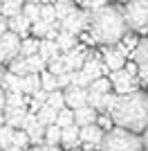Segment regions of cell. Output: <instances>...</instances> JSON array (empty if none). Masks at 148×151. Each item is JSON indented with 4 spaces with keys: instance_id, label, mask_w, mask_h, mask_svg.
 Listing matches in <instances>:
<instances>
[{
    "instance_id": "obj_1",
    "label": "cell",
    "mask_w": 148,
    "mask_h": 151,
    "mask_svg": "<svg viewBox=\"0 0 148 151\" xmlns=\"http://www.w3.org/2000/svg\"><path fill=\"white\" fill-rule=\"evenodd\" d=\"M110 117L115 122V126L142 135L148 129V95L144 90H135L130 95H119Z\"/></svg>"
},
{
    "instance_id": "obj_2",
    "label": "cell",
    "mask_w": 148,
    "mask_h": 151,
    "mask_svg": "<svg viewBox=\"0 0 148 151\" xmlns=\"http://www.w3.org/2000/svg\"><path fill=\"white\" fill-rule=\"evenodd\" d=\"M126 20H123V12L119 7H101L97 12H90V25L88 32L92 34L94 43H101L103 47L121 43V38L126 36Z\"/></svg>"
},
{
    "instance_id": "obj_3",
    "label": "cell",
    "mask_w": 148,
    "mask_h": 151,
    "mask_svg": "<svg viewBox=\"0 0 148 151\" xmlns=\"http://www.w3.org/2000/svg\"><path fill=\"white\" fill-rule=\"evenodd\" d=\"M99 151H144V138L115 126L112 131H108L103 135Z\"/></svg>"
},
{
    "instance_id": "obj_4",
    "label": "cell",
    "mask_w": 148,
    "mask_h": 151,
    "mask_svg": "<svg viewBox=\"0 0 148 151\" xmlns=\"http://www.w3.org/2000/svg\"><path fill=\"white\" fill-rule=\"evenodd\" d=\"M123 12V20L128 29L132 32H146L148 29V5L144 0H128Z\"/></svg>"
},
{
    "instance_id": "obj_5",
    "label": "cell",
    "mask_w": 148,
    "mask_h": 151,
    "mask_svg": "<svg viewBox=\"0 0 148 151\" xmlns=\"http://www.w3.org/2000/svg\"><path fill=\"white\" fill-rule=\"evenodd\" d=\"M88 25H90V14H88L85 9H76V7L61 20V29L70 32L74 36H81V34L88 29Z\"/></svg>"
},
{
    "instance_id": "obj_6",
    "label": "cell",
    "mask_w": 148,
    "mask_h": 151,
    "mask_svg": "<svg viewBox=\"0 0 148 151\" xmlns=\"http://www.w3.org/2000/svg\"><path fill=\"white\" fill-rule=\"evenodd\" d=\"M110 83H112V90L117 95H130V93H135V90H139L137 88V79L139 77H132L128 72V70L123 68V70H117V72H110Z\"/></svg>"
},
{
    "instance_id": "obj_7",
    "label": "cell",
    "mask_w": 148,
    "mask_h": 151,
    "mask_svg": "<svg viewBox=\"0 0 148 151\" xmlns=\"http://www.w3.org/2000/svg\"><path fill=\"white\" fill-rule=\"evenodd\" d=\"M20 41L23 38L18 34H14V32H7V34L0 36V65L20 54Z\"/></svg>"
},
{
    "instance_id": "obj_8",
    "label": "cell",
    "mask_w": 148,
    "mask_h": 151,
    "mask_svg": "<svg viewBox=\"0 0 148 151\" xmlns=\"http://www.w3.org/2000/svg\"><path fill=\"white\" fill-rule=\"evenodd\" d=\"M126 52L119 47V45H110V47H103L101 52V61L105 63V68L110 72H117V70H123L126 68Z\"/></svg>"
},
{
    "instance_id": "obj_9",
    "label": "cell",
    "mask_w": 148,
    "mask_h": 151,
    "mask_svg": "<svg viewBox=\"0 0 148 151\" xmlns=\"http://www.w3.org/2000/svg\"><path fill=\"white\" fill-rule=\"evenodd\" d=\"M88 54H90V52H85V47H83V45H76L74 50H70V52H65V54H63L61 61L65 63L68 72H76V70H81V68H83V63L88 61Z\"/></svg>"
},
{
    "instance_id": "obj_10",
    "label": "cell",
    "mask_w": 148,
    "mask_h": 151,
    "mask_svg": "<svg viewBox=\"0 0 148 151\" xmlns=\"http://www.w3.org/2000/svg\"><path fill=\"white\" fill-rule=\"evenodd\" d=\"M132 59H135L137 70H139V79L148 86V36L139 41L137 50L132 52Z\"/></svg>"
},
{
    "instance_id": "obj_11",
    "label": "cell",
    "mask_w": 148,
    "mask_h": 151,
    "mask_svg": "<svg viewBox=\"0 0 148 151\" xmlns=\"http://www.w3.org/2000/svg\"><path fill=\"white\" fill-rule=\"evenodd\" d=\"M63 95H65V106L72 108V111H79V108L88 106V88L70 86V88L63 90Z\"/></svg>"
},
{
    "instance_id": "obj_12",
    "label": "cell",
    "mask_w": 148,
    "mask_h": 151,
    "mask_svg": "<svg viewBox=\"0 0 148 151\" xmlns=\"http://www.w3.org/2000/svg\"><path fill=\"white\" fill-rule=\"evenodd\" d=\"M103 135H105V131L97 124H90V126H83V129H81V142H83V145H92V147H97V149H99V145H101Z\"/></svg>"
},
{
    "instance_id": "obj_13",
    "label": "cell",
    "mask_w": 148,
    "mask_h": 151,
    "mask_svg": "<svg viewBox=\"0 0 148 151\" xmlns=\"http://www.w3.org/2000/svg\"><path fill=\"white\" fill-rule=\"evenodd\" d=\"M38 57L43 59L45 63H52V61H58L63 57L61 50H58V45L56 41H47V38H41V47H38Z\"/></svg>"
},
{
    "instance_id": "obj_14",
    "label": "cell",
    "mask_w": 148,
    "mask_h": 151,
    "mask_svg": "<svg viewBox=\"0 0 148 151\" xmlns=\"http://www.w3.org/2000/svg\"><path fill=\"white\" fill-rule=\"evenodd\" d=\"M5 113V124L11 126L14 131L16 129H23V122H25V115H27V108H2Z\"/></svg>"
},
{
    "instance_id": "obj_15",
    "label": "cell",
    "mask_w": 148,
    "mask_h": 151,
    "mask_svg": "<svg viewBox=\"0 0 148 151\" xmlns=\"http://www.w3.org/2000/svg\"><path fill=\"white\" fill-rule=\"evenodd\" d=\"M61 145L65 147V149H76V147L81 145V129L76 124H72V126H68V129H63V133H61Z\"/></svg>"
},
{
    "instance_id": "obj_16",
    "label": "cell",
    "mask_w": 148,
    "mask_h": 151,
    "mask_svg": "<svg viewBox=\"0 0 148 151\" xmlns=\"http://www.w3.org/2000/svg\"><path fill=\"white\" fill-rule=\"evenodd\" d=\"M9 20V32H14V34H18L20 38H27V34L31 32V23L23 16V12L16 14L14 18H7Z\"/></svg>"
},
{
    "instance_id": "obj_17",
    "label": "cell",
    "mask_w": 148,
    "mask_h": 151,
    "mask_svg": "<svg viewBox=\"0 0 148 151\" xmlns=\"http://www.w3.org/2000/svg\"><path fill=\"white\" fill-rule=\"evenodd\" d=\"M97 117H99V113L90 106H83V108H79V111H74V124L79 126V129L97 124Z\"/></svg>"
},
{
    "instance_id": "obj_18",
    "label": "cell",
    "mask_w": 148,
    "mask_h": 151,
    "mask_svg": "<svg viewBox=\"0 0 148 151\" xmlns=\"http://www.w3.org/2000/svg\"><path fill=\"white\" fill-rule=\"evenodd\" d=\"M45 129H47V126H43L38 120H34L27 129H25L27 138H29V142H34V147L36 145H45Z\"/></svg>"
},
{
    "instance_id": "obj_19",
    "label": "cell",
    "mask_w": 148,
    "mask_h": 151,
    "mask_svg": "<svg viewBox=\"0 0 148 151\" xmlns=\"http://www.w3.org/2000/svg\"><path fill=\"white\" fill-rule=\"evenodd\" d=\"M56 45H58V50L65 54V52L74 50L76 45H79V36H74V34H70V32H58V36H56Z\"/></svg>"
},
{
    "instance_id": "obj_20",
    "label": "cell",
    "mask_w": 148,
    "mask_h": 151,
    "mask_svg": "<svg viewBox=\"0 0 148 151\" xmlns=\"http://www.w3.org/2000/svg\"><path fill=\"white\" fill-rule=\"evenodd\" d=\"M2 88L7 93H23V77H18V75H14V72L7 70L5 79H2Z\"/></svg>"
},
{
    "instance_id": "obj_21",
    "label": "cell",
    "mask_w": 148,
    "mask_h": 151,
    "mask_svg": "<svg viewBox=\"0 0 148 151\" xmlns=\"http://www.w3.org/2000/svg\"><path fill=\"white\" fill-rule=\"evenodd\" d=\"M38 47H41V38L36 36H27L20 41V57H34L38 54Z\"/></svg>"
},
{
    "instance_id": "obj_22",
    "label": "cell",
    "mask_w": 148,
    "mask_h": 151,
    "mask_svg": "<svg viewBox=\"0 0 148 151\" xmlns=\"http://www.w3.org/2000/svg\"><path fill=\"white\" fill-rule=\"evenodd\" d=\"M56 117H58V111H54V108L47 106V104H43V106H41V111L36 113V120L41 122L43 126L56 124Z\"/></svg>"
},
{
    "instance_id": "obj_23",
    "label": "cell",
    "mask_w": 148,
    "mask_h": 151,
    "mask_svg": "<svg viewBox=\"0 0 148 151\" xmlns=\"http://www.w3.org/2000/svg\"><path fill=\"white\" fill-rule=\"evenodd\" d=\"M41 90V75H27L23 77V95H34Z\"/></svg>"
},
{
    "instance_id": "obj_24",
    "label": "cell",
    "mask_w": 148,
    "mask_h": 151,
    "mask_svg": "<svg viewBox=\"0 0 148 151\" xmlns=\"http://www.w3.org/2000/svg\"><path fill=\"white\" fill-rule=\"evenodd\" d=\"M41 88H43L45 93L61 90V88H58V77H54L49 70H43V72H41Z\"/></svg>"
},
{
    "instance_id": "obj_25",
    "label": "cell",
    "mask_w": 148,
    "mask_h": 151,
    "mask_svg": "<svg viewBox=\"0 0 148 151\" xmlns=\"http://www.w3.org/2000/svg\"><path fill=\"white\" fill-rule=\"evenodd\" d=\"M9 72H14V75H18V77H27L29 75V68H27V59L25 57H16L9 61Z\"/></svg>"
},
{
    "instance_id": "obj_26",
    "label": "cell",
    "mask_w": 148,
    "mask_h": 151,
    "mask_svg": "<svg viewBox=\"0 0 148 151\" xmlns=\"http://www.w3.org/2000/svg\"><path fill=\"white\" fill-rule=\"evenodd\" d=\"M88 90H90V93H99V95H108V93H112V83H110L108 77H101V79H94V81L88 86Z\"/></svg>"
},
{
    "instance_id": "obj_27",
    "label": "cell",
    "mask_w": 148,
    "mask_h": 151,
    "mask_svg": "<svg viewBox=\"0 0 148 151\" xmlns=\"http://www.w3.org/2000/svg\"><path fill=\"white\" fill-rule=\"evenodd\" d=\"M61 133H63V129H61V126L49 124L47 129H45V145L58 147V145H61Z\"/></svg>"
},
{
    "instance_id": "obj_28",
    "label": "cell",
    "mask_w": 148,
    "mask_h": 151,
    "mask_svg": "<svg viewBox=\"0 0 148 151\" xmlns=\"http://www.w3.org/2000/svg\"><path fill=\"white\" fill-rule=\"evenodd\" d=\"M23 16L29 20L31 25L41 20V5H31V2H25L23 5Z\"/></svg>"
},
{
    "instance_id": "obj_29",
    "label": "cell",
    "mask_w": 148,
    "mask_h": 151,
    "mask_svg": "<svg viewBox=\"0 0 148 151\" xmlns=\"http://www.w3.org/2000/svg\"><path fill=\"white\" fill-rule=\"evenodd\" d=\"M74 124V111L72 108H63V111H58V117H56V126H61V129H68V126Z\"/></svg>"
},
{
    "instance_id": "obj_30",
    "label": "cell",
    "mask_w": 148,
    "mask_h": 151,
    "mask_svg": "<svg viewBox=\"0 0 148 151\" xmlns=\"http://www.w3.org/2000/svg\"><path fill=\"white\" fill-rule=\"evenodd\" d=\"M47 106H52L54 111H63V108H65V95H63V90H54V93H49Z\"/></svg>"
},
{
    "instance_id": "obj_31",
    "label": "cell",
    "mask_w": 148,
    "mask_h": 151,
    "mask_svg": "<svg viewBox=\"0 0 148 151\" xmlns=\"http://www.w3.org/2000/svg\"><path fill=\"white\" fill-rule=\"evenodd\" d=\"M27 59V68H29V75H41L45 70V65L47 63L43 61V59L38 57V54H34V57H25Z\"/></svg>"
},
{
    "instance_id": "obj_32",
    "label": "cell",
    "mask_w": 148,
    "mask_h": 151,
    "mask_svg": "<svg viewBox=\"0 0 148 151\" xmlns=\"http://www.w3.org/2000/svg\"><path fill=\"white\" fill-rule=\"evenodd\" d=\"M54 9H56V18H58V23H61V20L74 9V5H72V0H56Z\"/></svg>"
},
{
    "instance_id": "obj_33",
    "label": "cell",
    "mask_w": 148,
    "mask_h": 151,
    "mask_svg": "<svg viewBox=\"0 0 148 151\" xmlns=\"http://www.w3.org/2000/svg\"><path fill=\"white\" fill-rule=\"evenodd\" d=\"M11 145H14V147H18L20 151H27V149H29V138H27V133H25L23 129H16V131H14Z\"/></svg>"
},
{
    "instance_id": "obj_34",
    "label": "cell",
    "mask_w": 148,
    "mask_h": 151,
    "mask_svg": "<svg viewBox=\"0 0 148 151\" xmlns=\"http://www.w3.org/2000/svg\"><path fill=\"white\" fill-rule=\"evenodd\" d=\"M41 20H45V23H49V25L58 23V18H56V9H54V5H49V2L41 5Z\"/></svg>"
},
{
    "instance_id": "obj_35",
    "label": "cell",
    "mask_w": 148,
    "mask_h": 151,
    "mask_svg": "<svg viewBox=\"0 0 148 151\" xmlns=\"http://www.w3.org/2000/svg\"><path fill=\"white\" fill-rule=\"evenodd\" d=\"M11 140H14V129L11 126H0V149L5 151L7 147L11 145Z\"/></svg>"
},
{
    "instance_id": "obj_36",
    "label": "cell",
    "mask_w": 148,
    "mask_h": 151,
    "mask_svg": "<svg viewBox=\"0 0 148 151\" xmlns=\"http://www.w3.org/2000/svg\"><path fill=\"white\" fill-rule=\"evenodd\" d=\"M23 12V5H18V2H14V0H9V2H5L2 5V16L5 18H14L16 14Z\"/></svg>"
},
{
    "instance_id": "obj_37",
    "label": "cell",
    "mask_w": 148,
    "mask_h": 151,
    "mask_svg": "<svg viewBox=\"0 0 148 151\" xmlns=\"http://www.w3.org/2000/svg\"><path fill=\"white\" fill-rule=\"evenodd\" d=\"M108 2L110 0H81V5H83L85 12H97L101 7H108Z\"/></svg>"
},
{
    "instance_id": "obj_38",
    "label": "cell",
    "mask_w": 148,
    "mask_h": 151,
    "mask_svg": "<svg viewBox=\"0 0 148 151\" xmlns=\"http://www.w3.org/2000/svg\"><path fill=\"white\" fill-rule=\"evenodd\" d=\"M97 126H101L105 133L108 131H112L115 129V122H112V117L108 113H99V117H97Z\"/></svg>"
},
{
    "instance_id": "obj_39",
    "label": "cell",
    "mask_w": 148,
    "mask_h": 151,
    "mask_svg": "<svg viewBox=\"0 0 148 151\" xmlns=\"http://www.w3.org/2000/svg\"><path fill=\"white\" fill-rule=\"evenodd\" d=\"M47 70L52 72L54 77H61V75H65L68 72V68H65V63L58 59V61H52V63H47Z\"/></svg>"
},
{
    "instance_id": "obj_40",
    "label": "cell",
    "mask_w": 148,
    "mask_h": 151,
    "mask_svg": "<svg viewBox=\"0 0 148 151\" xmlns=\"http://www.w3.org/2000/svg\"><path fill=\"white\" fill-rule=\"evenodd\" d=\"M27 151H61L58 147H52V145H36V147H31V149Z\"/></svg>"
},
{
    "instance_id": "obj_41",
    "label": "cell",
    "mask_w": 148,
    "mask_h": 151,
    "mask_svg": "<svg viewBox=\"0 0 148 151\" xmlns=\"http://www.w3.org/2000/svg\"><path fill=\"white\" fill-rule=\"evenodd\" d=\"M7 32H9V20H7L5 16H0V36L7 34Z\"/></svg>"
},
{
    "instance_id": "obj_42",
    "label": "cell",
    "mask_w": 148,
    "mask_h": 151,
    "mask_svg": "<svg viewBox=\"0 0 148 151\" xmlns=\"http://www.w3.org/2000/svg\"><path fill=\"white\" fill-rule=\"evenodd\" d=\"M142 138H144V151H148V129L144 131V135H142Z\"/></svg>"
},
{
    "instance_id": "obj_43",
    "label": "cell",
    "mask_w": 148,
    "mask_h": 151,
    "mask_svg": "<svg viewBox=\"0 0 148 151\" xmlns=\"http://www.w3.org/2000/svg\"><path fill=\"white\" fill-rule=\"evenodd\" d=\"M25 2H31V5H45V0H25Z\"/></svg>"
},
{
    "instance_id": "obj_44",
    "label": "cell",
    "mask_w": 148,
    "mask_h": 151,
    "mask_svg": "<svg viewBox=\"0 0 148 151\" xmlns=\"http://www.w3.org/2000/svg\"><path fill=\"white\" fill-rule=\"evenodd\" d=\"M0 126H5V113L0 111Z\"/></svg>"
},
{
    "instance_id": "obj_45",
    "label": "cell",
    "mask_w": 148,
    "mask_h": 151,
    "mask_svg": "<svg viewBox=\"0 0 148 151\" xmlns=\"http://www.w3.org/2000/svg\"><path fill=\"white\" fill-rule=\"evenodd\" d=\"M2 79H5V70L0 68V86H2Z\"/></svg>"
},
{
    "instance_id": "obj_46",
    "label": "cell",
    "mask_w": 148,
    "mask_h": 151,
    "mask_svg": "<svg viewBox=\"0 0 148 151\" xmlns=\"http://www.w3.org/2000/svg\"><path fill=\"white\" fill-rule=\"evenodd\" d=\"M14 2H18V5H25V0H14Z\"/></svg>"
},
{
    "instance_id": "obj_47",
    "label": "cell",
    "mask_w": 148,
    "mask_h": 151,
    "mask_svg": "<svg viewBox=\"0 0 148 151\" xmlns=\"http://www.w3.org/2000/svg\"><path fill=\"white\" fill-rule=\"evenodd\" d=\"M70 151H83V149H79V147H76V149H70Z\"/></svg>"
},
{
    "instance_id": "obj_48",
    "label": "cell",
    "mask_w": 148,
    "mask_h": 151,
    "mask_svg": "<svg viewBox=\"0 0 148 151\" xmlns=\"http://www.w3.org/2000/svg\"><path fill=\"white\" fill-rule=\"evenodd\" d=\"M0 16H2V2H0Z\"/></svg>"
},
{
    "instance_id": "obj_49",
    "label": "cell",
    "mask_w": 148,
    "mask_h": 151,
    "mask_svg": "<svg viewBox=\"0 0 148 151\" xmlns=\"http://www.w3.org/2000/svg\"><path fill=\"white\" fill-rule=\"evenodd\" d=\"M0 2H2V5H5V2H9V0H0Z\"/></svg>"
},
{
    "instance_id": "obj_50",
    "label": "cell",
    "mask_w": 148,
    "mask_h": 151,
    "mask_svg": "<svg viewBox=\"0 0 148 151\" xmlns=\"http://www.w3.org/2000/svg\"><path fill=\"white\" fill-rule=\"evenodd\" d=\"M0 151H2V149H0Z\"/></svg>"
}]
</instances>
